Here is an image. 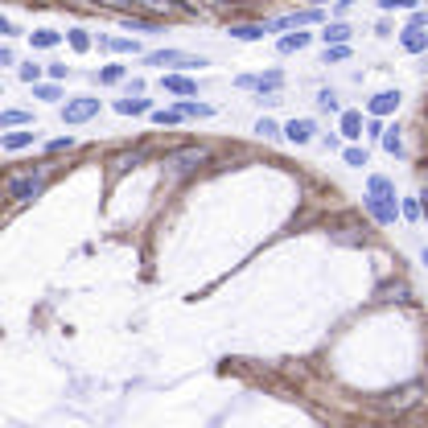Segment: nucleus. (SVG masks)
Instances as JSON below:
<instances>
[{"label":"nucleus","instance_id":"obj_6","mask_svg":"<svg viewBox=\"0 0 428 428\" xmlns=\"http://www.w3.org/2000/svg\"><path fill=\"white\" fill-rule=\"evenodd\" d=\"M95 116H99V99H91V95L70 99V103L62 107V120H66V124H86V120H95Z\"/></svg>","mask_w":428,"mask_h":428},{"label":"nucleus","instance_id":"obj_7","mask_svg":"<svg viewBox=\"0 0 428 428\" xmlns=\"http://www.w3.org/2000/svg\"><path fill=\"white\" fill-rule=\"evenodd\" d=\"M33 140H38L33 128H17V132H4V136H0V148H4V153H21V148H29Z\"/></svg>","mask_w":428,"mask_h":428},{"label":"nucleus","instance_id":"obj_15","mask_svg":"<svg viewBox=\"0 0 428 428\" xmlns=\"http://www.w3.org/2000/svg\"><path fill=\"white\" fill-rule=\"evenodd\" d=\"M342 136L346 140H358L362 136V112H342Z\"/></svg>","mask_w":428,"mask_h":428},{"label":"nucleus","instance_id":"obj_9","mask_svg":"<svg viewBox=\"0 0 428 428\" xmlns=\"http://www.w3.org/2000/svg\"><path fill=\"white\" fill-rule=\"evenodd\" d=\"M399 45H404L408 54H425V49H428V33H425V29H412V25H408V29L399 33Z\"/></svg>","mask_w":428,"mask_h":428},{"label":"nucleus","instance_id":"obj_17","mask_svg":"<svg viewBox=\"0 0 428 428\" xmlns=\"http://www.w3.org/2000/svg\"><path fill=\"white\" fill-rule=\"evenodd\" d=\"M268 33V25H231V38H239V42H259Z\"/></svg>","mask_w":428,"mask_h":428},{"label":"nucleus","instance_id":"obj_21","mask_svg":"<svg viewBox=\"0 0 428 428\" xmlns=\"http://www.w3.org/2000/svg\"><path fill=\"white\" fill-rule=\"evenodd\" d=\"M99 42L107 45V49H116V54H136V49H140L132 38H99Z\"/></svg>","mask_w":428,"mask_h":428},{"label":"nucleus","instance_id":"obj_33","mask_svg":"<svg viewBox=\"0 0 428 428\" xmlns=\"http://www.w3.org/2000/svg\"><path fill=\"white\" fill-rule=\"evenodd\" d=\"M399 214H404V218H420V202H416V198H408V202L399 206Z\"/></svg>","mask_w":428,"mask_h":428},{"label":"nucleus","instance_id":"obj_39","mask_svg":"<svg viewBox=\"0 0 428 428\" xmlns=\"http://www.w3.org/2000/svg\"><path fill=\"white\" fill-rule=\"evenodd\" d=\"M420 259H425V263H428V247H425V252H420Z\"/></svg>","mask_w":428,"mask_h":428},{"label":"nucleus","instance_id":"obj_31","mask_svg":"<svg viewBox=\"0 0 428 428\" xmlns=\"http://www.w3.org/2000/svg\"><path fill=\"white\" fill-rule=\"evenodd\" d=\"M342 58H350L346 45H326V62H342Z\"/></svg>","mask_w":428,"mask_h":428},{"label":"nucleus","instance_id":"obj_32","mask_svg":"<svg viewBox=\"0 0 428 428\" xmlns=\"http://www.w3.org/2000/svg\"><path fill=\"white\" fill-rule=\"evenodd\" d=\"M33 95H38V99H62V91H58V86H54V83H45V86H33Z\"/></svg>","mask_w":428,"mask_h":428},{"label":"nucleus","instance_id":"obj_35","mask_svg":"<svg viewBox=\"0 0 428 428\" xmlns=\"http://www.w3.org/2000/svg\"><path fill=\"white\" fill-rule=\"evenodd\" d=\"M416 0H379V8H412Z\"/></svg>","mask_w":428,"mask_h":428},{"label":"nucleus","instance_id":"obj_19","mask_svg":"<svg viewBox=\"0 0 428 428\" xmlns=\"http://www.w3.org/2000/svg\"><path fill=\"white\" fill-rule=\"evenodd\" d=\"M29 42L38 45V49H54V45L62 42V33H54V29H38V33H29Z\"/></svg>","mask_w":428,"mask_h":428},{"label":"nucleus","instance_id":"obj_13","mask_svg":"<svg viewBox=\"0 0 428 428\" xmlns=\"http://www.w3.org/2000/svg\"><path fill=\"white\" fill-rule=\"evenodd\" d=\"M321 42H326V45H346V42H350V25H346V21L326 25V29H321Z\"/></svg>","mask_w":428,"mask_h":428},{"label":"nucleus","instance_id":"obj_16","mask_svg":"<svg viewBox=\"0 0 428 428\" xmlns=\"http://www.w3.org/2000/svg\"><path fill=\"white\" fill-rule=\"evenodd\" d=\"M136 8H148V13H181V0H136Z\"/></svg>","mask_w":428,"mask_h":428},{"label":"nucleus","instance_id":"obj_30","mask_svg":"<svg viewBox=\"0 0 428 428\" xmlns=\"http://www.w3.org/2000/svg\"><path fill=\"white\" fill-rule=\"evenodd\" d=\"M21 79H25V83H33V86H38V79H42V66H38V62H29V66H21Z\"/></svg>","mask_w":428,"mask_h":428},{"label":"nucleus","instance_id":"obj_27","mask_svg":"<svg viewBox=\"0 0 428 428\" xmlns=\"http://www.w3.org/2000/svg\"><path fill=\"white\" fill-rule=\"evenodd\" d=\"M95 79H99V83H120V79H124V66H103Z\"/></svg>","mask_w":428,"mask_h":428},{"label":"nucleus","instance_id":"obj_10","mask_svg":"<svg viewBox=\"0 0 428 428\" xmlns=\"http://www.w3.org/2000/svg\"><path fill=\"white\" fill-rule=\"evenodd\" d=\"M395 107H399V91H379L371 99V116H391Z\"/></svg>","mask_w":428,"mask_h":428},{"label":"nucleus","instance_id":"obj_3","mask_svg":"<svg viewBox=\"0 0 428 428\" xmlns=\"http://www.w3.org/2000/svg\"><path fill=\"white\" fill-rule=\"evenodd\" d=\"M42 190H45V169H25L8 181V198L13 202H33Z\"/></svg>","mask_w":428,"mask_h":428},{"label":"nucleus","instance_id":"obj_11","mask_svg":"<svg viewBox=\"0 0 428 428\" xmlns=\"http://www.w3.org/2000/svg\"><path fill=\"white\" fill-rule=\"evenodd\" d=\"M161 86H165L169 95H198V83H194V79H185V75H165Z\"/></svg>","mask_w":428,"mask_h":428},{"label":"nucleus","instance_id":"obj_22","mask_svg":"<svg viewBox=\"0 0 428 428\" xmlns=\"http://www.w3.org/2000/svg\"><path fill=\"white\" fill-rule=\"evenodd\" d=\"M181 116H185V120H194V116L206 120V116H214V107L211 103H181Z\"/></svg>","mask_w":428,"mask_h":428},{"label":"nucleus","instance_id":"obj_2","mask_svg":"<svg viewBox=\"0 0 428 428\" xmlns=\"http://www.w3.org/2000/svg\"><path fill=\"white\" fill-rule=\"evenodd\" d=\"M211 161V153L202 148V144H185V148H173V153H165V177L169 181H177V177H185V173H194L198 165H206Z\"/></svg>","mask_w":428,"mask_h":428},{"label":"nucleus","instance_id":"obj_12","mask_svg":"<svg viewBox=\"0 0 428 428\" xmlns=\"http://www.w3.org/2000/svg\"><path fill=\"white\" fill-rule=\"evenodd\" d=\"M313 132H317V124H313V120H293V124L284 128V136H289L293 144H309V140H313Z\"/></svg>","mask_w":428,"mask_h":428},{"label":"nucleus","instance_id":"obj_26","mask_svg":"<svg viewBox=\"0 0 428 428\" xmlns=\"http://www.w3.org/2000/svg\"><path fill=\"white\" fill-rule=\"evenodd\" d=\"M342 161L346 165H354V169H362V165H367V148H346Z\"/></svg>","mask_w":428,"mask_h":428},{"label":"nucleus","instance_id":"obj_37","mask_svg":"<svg viewBox=\"0 0 428 428\" xmlns=\"http://www.w3.org/2000/svg\"><path fill=\"white\" fill-rule=\"evenodd\" d=\"M0 66H13V49L8 45H0Z\"/></svg>","mask_w":428,"mask_h":428},{"label":"nucleus","instance_id":"obj_24","mask_svg":"<svg viewBox=\"0 0 428 428\" xmlns=\"http://www.w3.org/2000/svg\"><path fill=\"white\" fill-rule=\"evenodd\" d=\"M66 42L83 54V49H91V33H86V29H70V33H66Z\"/></svg>","mask_w":428,"mask_h":428},{"label":"nucleus","instance_id":"obj_5","mask_svg":"<svg viewBox=\"0 0 428 428\" xmlns=\"http://www.w3.org/2000/svg\"><path fill=\"white\" fill-rule=\"evenodd\" d=\"M420 399H425V383H408V387H399V391H391V395H383L379 404L391 408V412H408V408H416Z\"/></svg>","mask_w":428,"mask_h":428},{"label":"nucleus","instance_id":"obj_29","mask_svg":"<svg viewBox=\"0 0 428 428\" xmlns=\"http://www.w3.org/2000/svg\"><path fill=\"white\" fill-rule=\"evenodd\" d=\"M317 107H321V112H338V95H334V91H321V95H317Z\"/></svg>","mask_w":428,"mask_h":428},{"label":"nucleus","instance_id":"obj_23","mask_svg":"<svg viewBox=\"0 0 428 428\" xmlns=\"http://www.w3.org/2000/svg\"><path fill=\"white\" fill-rule=\"evenodd\" d=\"M379 140H383V148H387V153H395V157L404 153V140H399V132H395V128H391V132L383 128V136H379Z\"/></svg>","mask_w":428,"mask_h":428},{"label":"nucleus","instance_id":"obj_28","mask_svg":"<svg viewBox=\"0 0 428 428\" xmlns=\"http://www.w3.org/2000/svg\"><path fill=\"white\" fill-rule=\"evenodd\" d=\"M256 132L263 136V140H276V136H280V128H276V120H268V116H263V120L256 124Z\"/></svg>","mask_w":428,"mask_h":428},{"label":"nucleus","instance_id":"obj_4","mask_svg":"<svg viewBox=\"0 0 428 428\" xmlns=\"http://www.w3.org/2000/svg\"><path fill=\"white\" fill-rule=\"evenodd\" d=\"M148 66H169V70H198V66H206V58H198V54H185V49H157V54H148Z\"/></svg>","mask_w":428,"mask_h":428},{"label":"nucleus","instance_id":"obj_18","mask_svg":"<svg viewBox=\"0 0 428 428\" xmlns=\"http://www.w3.org/2000/svg\"><path fill=\"white\" fill-rule=\"evenodd\" d=\"M148 116H153V124H161V128H165V124H181V120H185V116H181V107H157V112H148Z\"/></svg>","mask_w":428,"mask_h":428},{"label":"nucleus","instance_id":"obj_8","mask_svg":"<svg viewBox=\"0 0 428 428\" xmlns=\"http://www.w3.org/2000/svg\"><path fill=\"white\" fill-rule=\"evenodd\" d=\"M148 161V148H132V153H120L116 161H112V177H120V173L136 169V165H144Z\"/></svg>","mask_w":428,"mask_h":428},{"label":"nucleus","instance_id":"obj_20","mask_svg":"<svg viewBox=\"0 0 428 428\" xmlns=\"http://www.w3.org/2000/svg\"><path fill=\"white\" fill-rule=\"evenodd\" d=\"M309 45V33H289V38H280V54H297Z\"/></svg>","mask_w":428,"mask_h":428},{"label":"nucleus","instance_id":"obj_1","mask_svg":"<svg viewBox=\"0 0 428 428\" xmlns=\"http://www.w3.org/2000/svg\"><path fill=\"white\" fill-rule=\"evenodd\" d=\"M367 211H371V218L375 222H395V214H399V202H395V185L387 181V177H371L367 181Z\"/></svg>","mask_w":428,"mask_h":428},{"label":"nucleus","instance_id":"obj_34","mask_svg":"<svg viewBox=\"0 0 428 428\" xmlns=\"http://www.w3.org/2000/svg\"><path fill=\"white\" fill-rule=\"evenodd\" d=\"M70 144H75V136H58V140H49L45 148H49V153H62V148H70Z\"/></svg>","mask_w":428,"mask_h":428},{"label":"nucleus","instance_id":"obj_14","mask_svg":"<svg viewBox=\"0 0 428 428\" xmlns=\"http://www.w3.org/2000/svg\"><path fill=\"white\" fill-rule=\"evenodd\" d=\"M116 112H120V116H144V112H153V107H148V99H140V95H136V99L124 95V99H116Z\"/></svg>","mask_w":428,"mask_h":428},{"label":"nucleus","instance_id":"obj_36","mask_svg":"<svg viewBox=\"0 0 428 428\" xmlns=\"http://www.w3.org/2000/svg\"><path fill=\"white\" fill-rule=\"evenodd\" d=\"M428 25V13L425 8H416V13H412V29H425Z\"/></svg>","mask_w":428,"mask_h":428},{"label":"nucleus","instance_id":"obj_38","mask_svg":"<svg viewBox=\"0 0 428 428\" xmlns=\"http://www.w3.org/2000/svg\"><path fill=\"white\" fill-rule=\"evenodd\" d=\"M0 33H13V25H8V17H0Z\"/></svg>","mask_w":428,"mask_h":428},{"label":"nucleus","instance_id":"obj_25","mask_svg":"<svg viewBox=\"0 0 428 428\" xmlns=\"http://www.w3.org/2000/svg\"><path fill=\"white\" fill-rule=\"evenodd\" d=\"M0 124H4V128H25V124H29V116H25V112H4V116H0Z\"/></svg>","mask_w":428,"mask_h":428},{"label":"nucleus","instance_id":"obj_40","mask_svg":"<svg viewBox=\"0 0 428 428\" xmlns=\"http://www.w3.org/2000/svg\"><path fill=\"white\" fill-rule=\"evenodd\" d=\"M0 91H4V86H0Z\"/></svg>","mask_w":428,"mask_h":428}]
</instances>
